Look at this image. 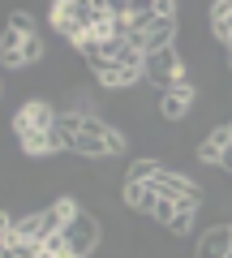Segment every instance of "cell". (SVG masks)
Segmentation results:
<instances>
[{"instance_id":"1","label":"cell","mask_w":232,"mask_h":258,"mask_svg":"<svg viewBox=\"0 0 232 258\" xmlns=\"http://www.w3.org/2000/svg\"><path fill=\"white\" fill-rule=\"evenodd\" d=\"M60 134H65V147L78 151V155H86V159H108L116 151H125V134L103 125L99 116H78V112H69V116H60Z\"/></svg>"},{"instance_id":"2","label":"cell","mask_w":232,"mask_h":258,"mask_svg":"<svg viewBox=\"0 0 232 258\" xmlns=\"http://www.w3.org/2000/svg\"><path fill=\"white\" fill-rule=\"evenodd\" d=\"M181 74H185L181 52H177V47H164V52H150V56H146V74H142V78L168 95L172 86H177V78H181Z\"/></svg>"},{"instance_id":"3","label":"cell","mask_w":232,"mask_h":258,"mask_svg":"<svg viewBox=\"0 0 232 258\" xmlns=\"http://www.w3.org/2000/svg\"><path fill=\"white\" fill-rule=\"evenodd\" d=\"M60 125V116H56V108L47 99H26L18 112H13V134H35V129H56Z\"/></svg>"},{"instance_id":"4","label":"cell","mask_w":232,"mask_h":258,"mask_svg":"<svg viewBox=\"0 0 232 258\" xmlns=\"http://www.w3.org/2000/svg\"><path fill=\"white\" fill-rule=\"evenodd\" d=\"M146 185H150L155 194H164V198H177V203H202V189H198L189 176L172 172V168H164V164L155 168V176H150Z\"/></svg>"},{"instance_id":"5","label":"cell","mask_w":232,"mask_h":258,"mask_svg":"<svg viewBox=\"0 0 232 258\" xmlns=\"http://www.w3.org/2000/svg\"><path fill=\"white\" fill-rule=\"evenodd\" d=\"M65 241H69V249H73V258H91L95 245H99V220L82 211V215L65 228Z\"/></svg>"},{"instance_id":"6","label":"cell","mask_w":232,"mask_h":258,"mask_svg":"<svg viewBox=\"0 0 232 258\" xmlns=\"http://www.w3.org/2000/svg\"><path fill=\"white\" fill-rule=\"evenodd\" d=\"M189 108H194V82H189V74H181L177 86L159 99V112H164V120H185Z\"/></svg>"},{"instance_id":"7","label":"cell","mask_w":232,"mask_h":258,"mask_svg":"<svg viewBox=\"0 0 232 258\" xmlns=\"http://www.w3.org/2000/svg\"><path fill=\"white\" fill-rule=\"evenodd\" d=\"M228 151H232V125H215L211 134L198 142V159H202V164H219L223 168Z\"/></svg>"},{"instance_id":"8","label":"cell","mask_w":232,"mask_h":258,"mask_svg":"<svg viewBox=\"0 0 232 258\" xmlns=\"http://www.w3.org/2000/svg\"><path fill=\"white\" fill-rule=\"evenodd\" d=\"M22 151H26V155H56V151H65V134H60V125L56 129H35V134H22Z\"/></svg>"},{"instance_id":"9","label":"cell","mask_w":232,"mask_h":258,"mask_svg":"<svg viewBox=\"0 0 232 258\" xmlns=\"http://www.w3.org/2000/svg\"><path fill=\"white\" fill-rule=\"evenodd\" d=\"M232 254V224H219V228L202 232L198 241V258H228Z\"/></svg>"},{"instance_id":"10","label":"cell","mask_w":232,"mask_h":258,"mask_svg":"<svg viewBox=\"0 0 232 258\" xmlns=\"http://www.w3.org/2000/svg\"><path fill=\"white\" fill-rule=\"evenodd\" d=\"M142 74H133V69H125V64H95V82L103 86V91H125V86H133Z\"/></svg>"},{"instance_id":"11","label":"cell","mask_w":232,"mask_h":258,"mask_svg":"<svg viewBox=\"0 0 232 258\" xmlns=\"http://www.w3.org/2000/svg\"><path fill=\"white\" fill-rule=\"evenodd\" d=\"M125 207L150 215V207H155V189H150V185H142V181H125Z\"/></svg>"},{"instance_id":"12","label":"cell","mask_w":232,"mask_h":258,"mask_svg":"<svg viewBox=\"0 0 232 258\" xmlns=\"http://www.w3.org/2000/svg\"><path fill=\"white\" fill-rule=\"evenodd\" d=\"M22 43H26V39L5 26V39H0V60H5V69H22V64H26L22 60Z\"/></svg>"},{"instance_id":"13","label":"cell","mask_w":232,"mask_h":258,"mask_svg":"<svg viewBox=\"0 0 232 258\" xmlns=\"http://www.w3.org/2000/svg\"><path fill=\"white\" fill-rule=\"evenodd\" d=\"M194 220H198V203H177V220L168 224L172 237H189L194 232Z\"/></svg>"},{"instance_id":"14","label":"cell","mask_w":232,"mask_h":258,"mask_svg":"<svg viewBox=\"0 0 232 258\" xmlns=\"http://www.w3.org/2000/svg\"><path fill=\"white\" fill-rule=\"evenodd\" d=\"M228 18H232V0H215L211 5V30L219 43H228Z\"/></svg>"},{"instance_id":"15","label":"cell","mask_w":232,"mask_h":258,"mask_svg":"<svg viewBox=\"0 0 232 258\" xmlns=\"http://www.w3.org/2000/svg\"><path fill=\"white\" fill-rule=\"evenodd\" d=\"M150 220H155V224H164V228H168V224L177 220V198H164V194H155V207H150Z\"/></svg>"},{"instance_id":"16","label":"cell","mask_w":232,"mask_h":258,"mask_svg":"<svg viewBox=\"0 0 232 258\" xmlns=\"http://www.w3.org/2000/svg\"><path fill=\"white\" fill-rule=\"evenodd\" d=\"M155 168H159V159H133V164H129V176H125V181H142V185H146L150 176H155Z\"/></svg>"},{"instance_id":"17","label":"cell","mask_w":232,"mask_h":258,"mask_svg":"<svg viewBox=\"0 0 232 258\" xmlns=\"http://www.w3.org/2000/svg\"><path fill=\"white\" fill-rule=\"evenodd\" d=\"M9 30H13V35H22V39H35V22H30V13H13Z\"/></svg>"},{"instance_id":"18","label":"cell","mask_w":232,"mask_h":258,"mask_svg":"<svg viewBox=\"0 0 232 258\" xmlns=\"http://www.w3.org/2000/svg\"><path fill=\"white\" fill-rule=\"evenodd\" d=\"M22 60L26 64H35V60H43V39H26V43H22Z\"/></svg>"},{"instance_id":"19","label":"cell","mask_w":232,"mask_h":258,"mask_svg":"<svg viewBox=\"0 0 232 258\" xmlns=\"http://www.w3.org/2000/svg\"><path fill=\"white\" fill-rule=\"evenodd\" d=\"M228 69H232V52H228Z\"/></svg>"}]
</instances>
